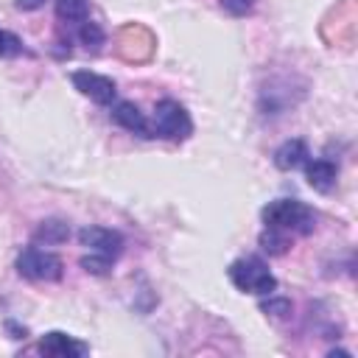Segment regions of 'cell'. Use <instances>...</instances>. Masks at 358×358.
<instances>
[{"label": "cell", "mask_w": 358, "mask_h": 358, "mask_svg": "<svg viewBox=\"0 0 358 358\" xmlns=\"http://www.w3.org/2000/svg\"><path fill=\"white\" fill-rule=\"evenodd\" d=\"M78 42L87 48V50H98L103 42H106V34H103V28L98 25V22H92V20H84L81 25H78Z\"/></svg>", "instance_id": "obj_14"}, {"label": "cell", "mask_w": 358, "mask_h": 358, "mask_svg": "<svg viewBox=\"0 0 358 358\" xmlns=\"http://www.w3.org/2000/svg\"><path fill=\"white\" fill-rule=\"evenodd\" d=\"M67 238H70V224L62 221V218H48V221H42V224L34 229V235H31V241H34L36 246H56V243H64Z\"/></svg>", "instance_id": "obj_11"}, {"label": "cell", "mask_w": 358, "mask_h": 358, "mask_svg": "<svg viewBox=\"0 0 358 358\" xmlns=\"http://www.w3.org/2000/svg\"><path fill=\"white\" fill-rule=\"evenodd\" d=\"M109 117H112V123H117L120 129H126L137 137H154L151 120L145 117V112H140V106L134 101H115L109 106Z\"/></svg>", "instance_id": "obj_8"}, {"label": "cell", "mask_w": 358, "mask_h": 358, "mask_svg": "<svg viewBox=\"0 0 358 358\" xmlns=\"http://www.w3.org/2000/svg\"><path fill=\"white\" fill-rule=\"evenodd\" d=\"M308 159H310L308 145H305V140H299V137L285 140V143L277 145V151H274V165H277L280 171H296V168H302Z\"/></svg>", "instance_id": "obj_10"}, {"label": "cell", "mask_w": 358, "mask_h": 358, "mask_svg": "<svg viewBox=\"0 0 358 358\" xmlns=\"http://www.w3.org/2000/svg\"><path fill=\"white\" fill-rule=\"evenodd\" d=\"M20 11H36V8H42L45 6V0H17L14 3Z\"/></svg>", "instance_id": "obj_19"}, {"label": "cell", "mask_w": 358, "mask_h": 358, "mask_svg": "<svg viewBox=\"0 0 358 358\" xmlns=\"http://www.w3.org/2000/svg\"><path fill=\"white\" fill-rule=\"evenodd\" d=\"M151 131L154 137L171 140V143H185L193 134V120L190 112L173 101V98H162L154 106V120H151Z\"/></svg>", "instance_id": "obj_3"}, {"label": "cell", "mask_w": 358, "mask_h": 358, "mask_svg": "<svg viewBox=\"0 0 358 358\" xmlns=\"http://www.w3.org/2000/svg\"><path fill=\"white\" fill-rule=\"evenodd\" d=\"M39 352L48 358H81L90 352V344L78 341L64 330H50L39 338Z\"/></svg>", "instance_id": "obj_7"}, {"label": "cell", "mask_w": 358, "mask_h": 358, "mask_svg": "<svg viewBox=\"0 0 358 358\" xmlns=\"http://www.w3.org/2000/svg\"><path fill=\"white\" fill-rule=\"evenodd\" d=\"M70 81L84 98H90L98 106H112L117 98V87L109 76H101L92 70H76V73H70Z\"/></svg>", "instance_id": "obj_5"}, {"label": "cell", "mask_w": 358, "mask_h": 358, "mask_svg": "<svg viewBox=\"0 0 358 358\" xmlns=\"http://www.w3.org/2000/svg\"><path fill=\"white\" fill-rule=\"evenodd\" d=\"M22 53H28L22 39L17 34L0 28V59H14V56H22Z\"/></svg>", "instance_id": "obj_16"}, {"label": "cell", "mask_w": 358, "mask_h": 358, "mask_svg": "<svg viewBox=\"0 0 358 358\" xmlns=\"http://www.w3.org/2000/svg\"><path fill=\"white\" fill-rule=\"evenodd\" d=\"M227 277L229 282L243 291V294H255V296H268L277 291V277L271 274L268 263L257 255H246V257H238L229 263L227 268Z\"/></svg>", "instance_id": "obj_2"}, {"label": "cell", "mask_w": 358, "mask_h": 358, "mask_svg": "<svg viewBox=\"0 0 358 358\" xmlns=\"http://www.w3.org/2000/svg\"><path fill=\"white\" fill-rule=\"evenodd\" d=\"M260 249L266 255H271V257H280V255H285L291 249V238H288V232H280V229L266 227L260 232Z\"/></svg>", "instance_id": "obj_13"}, {"label": "cell", "mask_w": 358, "mask_h": 358, "mask_svg": "<svg viewBox=\"0 0 358 358\" xmlns=\"http://www.w3.org/2000/svg\"><path fill=\"white\" fill-rule=\"evenodd\" d=\"M266 227L288 232V235H310L316 227V215L299 199H274L260 210Z\"/></svg>", "instance_id": "obj_1"}, {"label": "cell", "mask_w": 358, "mask_h": 358, "mask_svg": "<svg viewBox=\"0 0 358 358\" xmlns=\"http://www.w3.org/2000/svg\"><path fill=\"white\" fill-rule=\"evenodd\" d=\"M17 274L25 277V280H34V282H56L62 280L64 274V263L59 255L48 252V249H39L36 243L34 246H25L20 255H17Z\"/></svg>", "instance_id": "obj_4"}, {"label": "cell", "mask_w": 358, "mask_h": 358, "mask_svg": "<svg viewBox=\"0 0 358 358\" xmlns=\"http://www.w3.org/2000/svg\"><path fill=\"white\" fill-rule=\"evenodd\" d=\"M78 243H81L87 252L103 255V257H109V260H117V257L123 255V246H126L123 235H120L117 229H109V227H84V229L78 232Z\"/></svg>", "instance_id": "obj_6"}, {"label": "cell", "mask_w": 358, "mask_h": 358, "mask_svg": "<svg viewBox=\"0 0 358 358\" xmlns=\"http://www.w3.org/2000/svg\"><path fill=\"white\" fill-rule=\"evenodd\" d=\"M78 266L87 271V274H95V277H103V274H109L112 271V266H115V260H109V257H103V255H92V252H87L81 260H78Z\"/></svg>", "instance_id": "obj_15"}, {"label": "cell", "mask_w": 358, "mask_h": 358, "mask_svg": "<svg viewBox=\"0 0 358 358\" xmlns=\"http://www.w3.org/2000/svg\"><path fill=\"white\" fill-rule=\"evenodd\" d=\"M305 179L316 193H330L336 179H338V168L330 159H308L305 162Z\"/></svg>", "instance_id": "obj_9"}, {"label": "cell", "mask_w": 358, "mask_h": 358, "mask_svg": "<svg viewBox=\"0 0 358 358\" xmlns=\"http://www.w3.org/2000/svg\"><path fill=\"white\" fill-rule=\"evenodd\" d=\"M260 310H263L266 316H271V319H288V316H291V299H285V296H271V294H268V299L260 305Z\"/></svg>", "instance_id": "obj_17"}, {"label": "cell", "mask_w": 358, "mask_h": 358, "mask_svg": "<svg viewBox=\"0 0 358 358\" xmlns=\"http://www.w3.org/2000/svg\"><path fill=\"white\" fill-rule=\"evenodd\" d=\"M221 8L235 14V17H241V14H246L252 8V0H221Z\"/></svg>", "instance_id": "obj_18"}, {"label": "cell", "mask_w": 358, "mask_h": 358, "mask_svg": "<svg viewBox=\"0 0 358 358\" xmlns=\"http://www.w3.org/2000/svg\"><path fill=\"white\" fill-rule=\"evenodd\" d=\"M56 20L64 25H81L90 20V0H56Z\"/></svg>", "instance_id": "obj_12"}]
</instances>
